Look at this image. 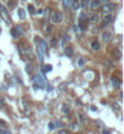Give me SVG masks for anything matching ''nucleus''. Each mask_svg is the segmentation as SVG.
Returning a JSON list of instances; mask_svg holds the SVG:
<instances>
[{"label": "nucleus", "instance_id": "obj_18", "mask_svg": "<svg viewBox=\"0 0 124 134\" xmlns=\"http://www.w3.org/2000/svg\"><path fill=\"white\" fill-rule=\"evenodd\" d=\"M88 5H89V0H82V1H80V5H79V7L85 9Z\"/></svg>", "mask_w": 124, "mask_h": 134}, {"label": "nucleus", "instance_id": "obj_26", "mask_svg": "<svg viewBox=\"0 0 124 134\" xmlns=\"http://www.w3.org/2000/svg\"><path fill=\"white\" fill-rule=\"evenodd\" d=\"M71 2H72V0H63V5H65V7H68L69 5H71Z\"/></svg>", "mask_w": 124, "mask_h": 134}, {"label": "nucleus", "instance_id": "obj_13", "mask_svg": "<svg viewBox=\"0 0 124 134\" xmlns=\"http://www.w3.org/2000/svg\"><path fill=\"white\" fill-rule=\"evenodd\" d=\"M26 71H27L28 75H32L33 73V65L32 63H27L26 65Z\"/></svg>", "mask_w": 124, "mask_h": 134}, {"label": "nucleus", "instance_id": "obj_21", "mask_svg": "<svg viewBox=\"0 0 124 134\" xmlns=\"http://www.w3.org/2000/svg\"><path fill=\"white\" fill-rule=\"evenodd\" d=\"M0 129H7V124L2 119H0Z\"/></svg>", "mask_w": 124, "mask_h": 134}, {"label": "nucleus", "instance_id": "obj_32", "mask_svg": "<svg viewBox=\"0 0 124 134\" xmlns=\"http://www.w3.org/2000/svg\"><path fill=\"white\" fill-rule=\"evenodd\" d=\"M9 5H10L9 7H14V6H15V2L12 1V0H10V1H9Z\"/></svg>", "mask_w": 124, "mask_h": 134}, {"label": "nucleus", "instance_id": "obj_23", "mask_svg": "<svg viewBox=\"0 0 124 134\" xmlns=\"http://www.w3.org/2000/svg\"><path fill=\"white\" fill-rule=\"evenodd\" d=\"M16 30L18 32L20 37H21V35H23V30H22V28H21V26H17V27H16Z\"/></svg>", "mask_w": 124, "mask_h": 134}, {"label": "nucleus", "instance_id": "obj_19", "mask_svg": "<svg viewBox=\"0 0 124 134\" xmlns=\"http://www.w3.org/2000/svg\"><path fill=\"white\" fill-rule=\"evenodd\" d=\"M11 35H12L14 38H18V37H20V34H18V32L16 30V28H12V29H11Z\"/></svg>", "mask_w": 124, "mask_h": 134}, {"label": "nucleus", "instance_id": "obj_17", "mask_svg": "<svg viewBox=\"0 0 124 134\" xmlns=\"http://www.w3.org/2000/svg\"><path fill=\"white\" fill-rule=\"evenodd\" d=\"M71 7H72L73 10H77V9L79 7V4H78V1H77V0H73V1L71 2Z\"/></svg>", "mask_w": 124, "mask_h": 134}, {"label": "nucleus", "instance_id": "obj_10", "mask_svg": "<svg viewBox=\"0 0 124 134\" xmlns=\"http://www.w3.org/2000/svg\"><path fill=\"white\" fill-rule=\"evenodd\" d=\"M65 55L68 56V57H72V56H73V49H72L71 46H68V48L65 49Z\"/></svg>", "mask_w": 124, "mask_h": 134}, {"label": "nucleus", "instance_id": "obj_24", "mask_svg": "<svg viewBox=\"0 0 124 134\" xmlns=\"http://www.w3.org/2000/svg\"><path fill=\"white\" fill-rule=\"evenodd\" d=\"M60 127H62V123L61 122H58V121L54 122V128H60Z\"/></svg>", "mask_w": 124, "mask_h": 134}, {"label": "nucleus", "instance_id": "obj_9", "mask_svg": "<svg viewBox=\"0 0 124 134\" xmlns=\"http://www.w3.org/2000/svg\"><path fill=\"white\" fill-rule=\"evenodd\" d=\"M62 112L63 113H69L71 112V106H69V104H65L62 105Z\"/></svg>", "mask_w": 124, "mask_h": 134}, {"label": "nucleus", "instance_id": "obj_2", "mask_svg": "<svg viewBox=\"0 0 124 134\" xmlns=\"http://www.w3.org/2000/svg\"><path fill=\"white\" fill-rule=\"evenodd\" d=\"M0 14H1V17L4 18V21H5L6 23L11 25V18H10V16H9V12H7V10H6L2 5H0Z\"/></svg>", "mask_w": 124, "mask_h": 134}, {"label": "nucleus", "instance_id": "obj_4", "mask_svg": "<svg viewBox=\"0 0 124 134\" xmlns=\"http://www.w3.org/2000/svg\"><path fill=\"white\" fill-rule=\"evenodd\" d=\"M114 9H116V6H114L113 4H110V2H107V4H105V5L102 6V11H103L105 14H111V12H113Z\"/></svg>", "mask_w": 124, "mask_h": 134}, {"label": "nucleus", "instance_id": "obj_6", "mask_svg": "<svg viewBox=\"0 0 124 134\" xmlns=\"http://www.w3.org/2000/svg\"><path fill=\"white\" fill-rule=\"evenodd\" d=\"M111 39H112V35H111V33H108V32H105V33L102 34V42H103V43L108 44V43L111 42Z\"/></svg>", "mask_w": 124, "mask_h": 134}, {"label": "nucleus", "instance_id": "obj_5", "mask_svg": "<svg viewBox=\"0 0 124 134\" xmlns=\"http://www.w3.org/2000/svg\"><path fill=\"white\" fill-rule=\"evenodd\" d=\"M111 80H112V85L114 87V88H119L121 87V84H122V82H121V79L118 78V77H112L111 78Z\"/></svg>", "mask_w": 124, "mask_h": 134}, {"label": "nucleus", "instance_id": "obj_29", "mask_svg": "<svg viewBox=\"0 0 124 134\" xmlns=\"http://www.w3.org/2000/svg\"><path fill=\"white\" fill-rule=\"evenodd\" d=\"M51 70H52V67H51V66H50V65H48V66H46V67H45V70H44V71H46V72H50V71H51Z\"/></svg>", "mask_w": 124, "mask_h": 134}, {"label": "nucleus", "instance_id": "obj_12", "mask_svg": "<svg viewBox=\"0 0 124 134\" xmlns=\"http://www.w3.org/2000/svg\"><path fill=\"white\" fill-rule=\"evenodd\" d=\"M113 56L116 57L117 60H119L122 57V53H121V50H118V49H116L114 51H113Z\"/></svg>", "mask_w": 124, "mask_h": 134}, {"label": "nucleus", "instance_id": "obj_20", "mask_svg": "<svg viewBox=\"0 0 124 134\" xmlns=\"http://www.w3.org/2000/svg\"><path fill=\"white\" fill-rule=\"evenodd\" d=\"M79 28L82 30L86 29V22H83V21H79Z\"/></svg>", "mask_w": 124, "mask_h": 134}, {"label": "nucleus", "instance_id": "obj_16", "mask_svg": "<svg viewBox=\"0 0 124 134\" xmlns=\"http://www.w3.org/2000/svg\"><path fill=\"white\" fill-rule=\"evenodd\" d=\"M91 49H93V50H99V49H100V44H99V42L94 40V42L91 43Z\"/></svg>", "mask_w": 124, "mask_h": 134}, {"label": "nucleus", "instance_id": "obj_25", "mask_svg": "<svg viewBox=\"0 0 124 134\" xmlns=\"http://www.w3.org/2000/svg\"><path fill=\"white\" fill-rule=\"evenodd\" d=\"M4 106H5V100L2 96H0V108H2Z\"/></svg>", "mask_w": 124, "mask_h": 134}, {"label": "nucleus", "instance_id": "obj_30", "mask_svg": "<svg viewBox=\"0 0 124 134\" xmlns=\"http://www.w3.org/2000/svg\"><path fill=\"white\" fill-rule=\"evenodd\" d=\"M56 44H57V40H56V38H52V40H51V45H52V46H56Z\"/></svg>", "mask_w": 124, "mask_h": 134}, {"label": "nucleus", "instance_id": "obj_3", "mask_svg": "<svg viewBox=\"0 0 124 134\" xmlns=\"http://www.w3.org/2000/svg\"><path fill=\"white\" fill-rule=\"evenodd\" d=\"M50 17H51V21H52L54 23H60V22L62 21V18H63V17H62V14H61V12H58V11L54 12V14L50 16Z\"/></svg>", "mask_w": 124, "mask_h": 134}, {"label": "nucleus", "instance_id": "obj_1", "mask_svg": "<svg viewBox=\"0 0 124 134\" xmlns=\"http://www.w3.org/2000/svg\"><path fill=\"white\" fill-rule=\"evenodd\" d=\"M34 83L37 84L35 88H44V87L46 85V82L44 80V78H43L41 75H37L34 77Z\"/></svg>", "mask_w": 124, "mask_h": 134}, {"label": "nucleus", "instance_id": "obj_36", "mask_svg": "<svg viewBox=\"0 0 124 134\" xmlns=\"http://www.w3.org/2000/svg\"><path fill=\"white\" fill-rule=\"evenodd\" d=\"M102 134H111L110 131H102Z\"/></svg>", "mask_w": 124, "mask_h": 134}, {"label": "nucleus", "instance_id": "obj_27", "mask_svg": "<svg viewBox=\"0 0 124 134\" xmlns=\"http://www.w3.org/2000/svg\"><path fill=\"white\" fill-rule=\"evenodd\" d=\"M79 119H80V123H85V117L83 116V113H79Z\"/></svg>", "mask_w": 124, "mask_h": 134}, {"label": "nucleus", "instance_id": "obj_33", "mask_svg": "<svg viewBox=\"0 0 124 134\" xmlns=\"http://www.w3.org/2000/svg\"><path fill=\"white\" fill-rule=\"evenodd\" d=\"M99 1H100V4H103V5L108 2V0H99Z\"/></svg>", "mask_w": 124, "mask_h": 134}, {"label": "nucleus", "instance_id": "obj_31", "mask_svg": "<svg viewBox=\"0 0 124 134\" xmlns=\"http://www.w3.org/2000/svg\"><path fill=\"white\" fill-rule=\"evenodd\" d=\"M78 65L82 67V66H84V60L83 59H79V61H78Z\"/></svg>", "mask_w": 124, "mask_h": 134}, {"label": "nucleus", "instance_id": "obj_14", "mask_svg": "<svg viewBox=\"0 0 124 134\" xmlns=\"http://www.w3.org/2000/svg\"><path fill=\"white\" fill-rule=\"evenodd\" d=\"M88 18H89V16L86 15L85 12H82V14L79 15V21H83V22H86V21H88Z\"/></svg>", "mask_w": 124, "mask_h": 134}, {"label": "nucleus", "instance_id": "obj_7", "mask_svg": "<svg viewBox=\"0 0 124 134\" xmlns=\"http://www.w3.org/2000/svg\"><path fill=\"white\" fill-rule=\"evenodd\" d=\"M112 15L111 14H107V15L105 16V18H103V22H102V27H106L107 25H110L111 22H112Z\"/></svg>", "mask_w": 124, "mask_h": 134}, {"label": "nucleus", "instance_id": "obj_15", "mask_svg": "<svg viewBox=\"0 0 124 134\" xmlns=\"http://www.w3.org/2000/svg\"><path fill=\"white\" fill-rule=\"evenodd\" d=\"M17 12H18V16H20V18H21V20H23V18L26 17V11H25L23 9H18V10H17Z\"/></svg>", "mask_w": 124, "mask_h": 134}, {"label": "nucleus", "instance_id": "obj_8", "mask_svg": "<svg viewBox=\"0 0 124 134\" xmlns=\"http://www.w3.org/2000/svg\"><path fill=\"white\" fill-rule=\"evenodd\" d=\"M99 6H100V1H99V0H93V1L90 2V5H89V7H90L91 10H95Z\"/></svg>", "mask_w": 124, "mask_h": 134}, {"label": "nucleus", "instance_id": "obj_37", "mask_svg": "<svg viewBox=\"0 0 124 134\" xmlns=\"http://www.w3.org/2000/svg\"><path fill=\"white\" fill-rule=\"evenodd\" d=\"M49 128H50V129H54V124L50 123V124H49Z\"/></svg>", "mask_w": 124, "mask_h": 134}, {"label": "nucleus", "instance_id": "obj_22", "mask_svg": "<svg viewBox=\"0 0 124 134\" xmlns=\"http://www.w3.org/2000/svg\"><path fill=\"white\" fill-rule=\"evenodd\" d=\"M28 11H29L30 15H34V14H35V10H34L33 5H28Z\"/></svg>", "mask_w": 124, "mask_h": 134}, {"label": "nucleus", "instance_id": "obj_34", "mask_svg": "<svg viewBox=\"0 0 124 134\" xmlns=\"http://www.w3.org/2000/svg\"><path fill=\"white\" fill-rule=\"evenodd\" d=\"M58 134H68V132H67V131H60Z\"/></svg>", "mask_w": 124, "mask_h": 134}, {"label": "nucleus", "instance_id": "obj_35", "mask_svg": "<svg viewBox=\"0 0 124 134\" xmlns=\"http://www.w3.org/2000/svg\"><path fill=\"white\" fill-rule=\"evenodd\" d=\"M51 30H52V27L50 26V27H48V29H46V32H48V33H50Z\"/></svg>", "mask_w": 124, "mask_h": 134}, {"label": "nucleus", "instance_id": "obj_38", "mask_svg": "<svg viewBox=\"0 0 124 134\" xmlns=\"http://www.w3.org/2000/svg\"><path fill=\"white\" fill-rule=\"evenodd\" d=\"M35 1H38V2H40V0H35Z\"/></svg>", "mask_w": 124, "mask_h": 134}, {"label": "nucleus", "instance_id": "obj_11", "mask_svg": "<svg viewBox=\"0 0 124 134\" xmlns=\"http://www.w3.org/2000/svg\"><path fill=\"white\" fill-rule=\"evenodd\" d=\"M91 23H96V22H99V16L96 15V14H94V15L89 16V18H88Z\"/></svg>", "mask_w": 124, "mask_h": 134}, {"label": "nucleus", "instance_id": "obj_28", "mask_svg": "<svg viewBox=\"0 0 124 134\" xmlns=\"http://www.w3.org/2000/svg\"><path fill=\"white\" fill-rule=\"evenodd\" d=\"M0 134H11L7 129H0Z\"/></svg>", "mask_w": 124, "mask_h": 134}]
</instances>
